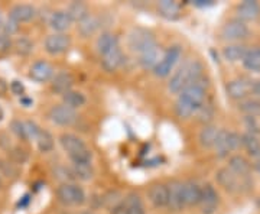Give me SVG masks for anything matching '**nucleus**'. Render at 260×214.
Listing matches in <instances>:
<instances>
[{
  "mask_svg": "<svg viewBox=\"0 0 260 214\" xmlns=\"http://www.w3.org/2000/svg\"><path fill=\"white\" fill-rule=\"evenodd\" d=\"M243 66L249 71L259 73L260 71V47H253L247 49L246 55L242 59Z\"/></svg>",
  "mask_w": 260,
  "mask_h": 214,
  "instance_id": "c85d7f7f",
  "label": "nucleus"
},
{
  "mask_svg": "<svg viewBox=\"0 0 260 214\" xmlns=\"http://www.w3.org/2000/svg\"><path fill=\"white\" fill-rule=\"evenodd\" d=\"M3 117H5V112H3V109H2V106H0V121L3 120Z\"/></svg>",
  "mask_w": 260,
  "mask_h": 214,
  "instance_id": "6e6d98bb",
  "label": "nucleus"
},
{
  "mask_svg": "<svg viewBox=\"0 0 260 214\" xmlns=\"http://www.w3.org/2000/svg\"><path fill=\"white\" fill-rule=\"evenodd\" d=\"M56 198L64 205H81L85 201V193L77 184L64 182L56 188Z\"/></svg>",
  "mask_w": 260,
  "mask_h": 214,
  "instance_id": "423d86ee",
  "label": "nucleus"
},
{
  "mask_svg": "<svg viewBox=\"0 0 260 214\" xmlns=\"http://www.w3.org/2000/svg\"><path fill=\"white\" fill-rule=\"evenodd\" d=\"M250 30L249 26L239 20V19H233L229 20L225 25H223V28L220 30V37L224 41H229V42H237V41H243L249 37Z\"/></svg>",
  "mask_w": 260,
  "mask_h": 214,
  "instance_id": "6e6552de",
  "label": "nucleus"
},
{
  "mask_svg": "<svg viewBox=\"0 0 260 214\" xmlns=\"http://www.w3.org/2000/svg\"><path fill=\"white\" fill-rule=\"evenodd\" d=\"M195 6H201V8H204V6H211L213 5V2H204V0H198V2H194Z\"/></svg>",
  "mask_w": 260,
  "mask_h": 214,
  "instance_id": "864d4df0",
  "label": "nucleus"
},
{
  "mask_svg": "<svg viewBox=\"0 0 260 214\" xmlns=\"http://www.w3.org/2000/svg\"><path fill=\"white\" fill-rule=\"evenodd\" d=\"M2 187H3V182H2V178H0V190H2Z\"/></svg>",
  "mask_w": 260,
  "mask_h": 214,
  "instance_id": "13d9d810",
  "label": "nucleus"
},
{
  "mask_svg": "<svg viewBox=\"0 0 260 214\" xmlns=\"http://www.w3.org/2000/svg\"><path fill=\"white\" fill-rule=\"evenodd\" d=\"M207 87H208V80L203 75L197 83L188 85L185 90L179 93L175 103V113L178 117L189 119L191 116H194L197 110L207 100Z\"/></svg>",
  "mask_w": 260,
  "mask_h": 214,
  "instance_id": "f257e3e1",
  "label": "nucleus"
},
{
  "mask_svg": "<svg viewBox=\"0 0 260 214\" xmlns=\"http://www.w3.org/2000/svg\"><path fill=\"white\" fill-rule=\"evenodd\" d=\"M29 203H30V197H29L28 194H26V196L22 198V201H19L18 205H19V207H20V208H23V207H26V205H28Z\"/></svg>",
  "mask_w": 260,
  "mask_h": 214,
  "instance_id": "3c124183",
  "label": "nucleus"
},
{
  "mask_svg": "<svg viewBox=\"0 0 260 214\" xmlns=\"http://www.w3.org/2000/svg\"><path fill=\"white\" fill-rule=\"evenodd\" d=\"M215 179H217L218 186L223 187L225 191H229L232 194H237V193H242L246 190H250L251 184H253L250 181V177H239L229 167L220 168L215 172Z\"/></svg>",
  "mask_w": 260,
  "mask_h": 214,
  "instance_id": "20e7f679",
  "label": "nucleus"
},
{
  "mask_svg": "<svg viewBox=\"0 0 260 214\" xmlns=\"http://www.w3.org/2000/svg\"><path fill=\"white\" fill-rule=\"evenodd\" d=\"M3 15H2V12H0V29H2V26H3Z\"/></svg>",
  "mask_w": 260,
  "mask_h": 214,
  "instance_id": "4d7b16f0",
  "label": "nucleus"
},
{
  "mask_svg": "<svg viewBox=\"0 0 260 214\" xmlns=\"http://www.w3.org/2000/svg\"><path fill=\"white\" fill-rule=\"evenodd\" d=\"M127 45L133 52L140 54V52L146 51L148 48L156 45V39H155V35L149 29L135 28L129 34Z\"/></svg>",
  "mask_w": 260,
  "mask_h": 214,
  "instance_id": "39448f33",
  "label": "nucleus"
},
{
  "mask_svg": "<svg viewBox=\"0 0 260 214\" xmlns=\"http://www.w3.org/2000/svg\"><path fill=\"white\" fill-rule=\"evenodd\" d=\"M239 20L246 22V20H256L260 16V5L254 0H246L237 5L236 8Z\"/></svg>",
  "mask_w": 260,
  "mask_h": 214,
  "instance_id": "a211bd4d",
  "label": "nucleus"
},
{
  "mask_svg": "<svg viewBox=\"0 0 260 214\" xmlns=\"http://www.w3.org/2000/svg\"><path fill=\"white\" fill-rule=\"evenodd\" d=\"M0 171L5 177L8 178H15L18 175V169L15 167V164H10L5 159H0Z\"/></svg>",
  "mask_w": 260,
  "mask_h": 214,
  "instance_id": "79ce46f5",
  "label": "nucleus"
},
{
  "mask_svg": "<svg viewBox=\"0 0 260 214\" xmlns=\"http://www.w3.org/2000/svg\"><path fill=\"white\" fill-rule=\"evenodd\" d=\"M44 48L49 55H62L71 48V38L67 34H52L47 37Z\"/></svg>",
  "mask_w": 260,
  "mask_h": 214,
  "instance_id": "9d476101",
  "label": "nucleus"
},
{
  "mask_svg": "<svg viewBox=\"0 0 260 214\" xmlns=\"http://www.w3.org/2000/svg\"><path fill=\"white\" fill-rule=\"evenodd\" d=\"M220 129L214 125H205L204 128L201 129L200 135H198V140L201 143L203 148H214L215 139L218 136Z\"/></svg>",
  "mask_w": 260,
  "mask_h": 214,
  "instance_id": "cd10ccee",
  "label": "nucleus"
},
{
  "mask_svg": "<svg viewBox=\"0 0 260 214\" xmlns=\"http://www.w3.org/2000/svg\"><path fill=\"white\" fill-rule=\"evenodd\" d=\"M201 200V187L195 181L184 182V203L185 207H195L200 204Z\"/></svg>",
  "mask_w": 260,
  "mask_h": 214,
  "instance_id": "393cba45",
  "label": "nucleus"
},
{
  "mask_svg": "<svg viewBox=\"0 0 260 214\" xmlns=\"http://www.w3.org/2000/svg\"><path fill=\"white\" fill-rule=\"evenodd\" d=\"M28 152H26V149L20 148V146H13V148L9 150V158L12 162H15V164H25L26 161H28Z\"/></svg>",
  "mask_w": 260,
  "mask_h": 214,
  "instance_id": "58836bf2",
  "label": "nucleus"
},
{
  "mask_svg": "<svg viewBox=\"0 0 260 214\" xmlns=\"http://www.w3.org/2000/svg\"><path fill=\"white\" fill-rule=\"evenodd\" d=\"M251 94L259 96L260 97V80L259 81H256V83H253V87H251Z\"/></svg>",
  "mask_w": 260,
  "mask_h": 214,
  "instance_id": "8fccbe9b",
  "label": "nucleus"
},
{
  "mask_svg": "<svg viewBox=\"0 0 260 214\" xmlns=\"http://www.w3.org/2000/svg\"><path fill=\"white\" fill-rule=\"evenodd\" d=\"M73 85H74V77L67 71H61V73L54 75L51 88L54 93L64 96L65 93H68L73 88Z\"/></svg>",
  "mask_w": 260,
  "mask_h": 214,
  "instance_id": "aec40b11",
  "label": "nucleus"
},
{
  "mask_svg": "<svg viewBox=\"0 0 260 214\" xmlns=\"http://www.w3.org/2000/svg\"><path fill=\"white\" fill-rule=\"evenodd\" d=\"M242 145L251 158L260 159V140L257 139V136L251 133H244L242 135Z\"/></svg>",
  "mask_w": 260,
  "mask_h": 214,
  "instance_id": "7c9ffc66",
  "label": "nucleus"
},
{
  "mask_svg": "<svg viewBox=\"0 0 260 214\" xmlns=\"http://www.w3.org/2000/svg\"><path fill=\"white\" fill-rule=\"evenodd\" d=\"M59 143L68 154L73 164H91V149L85 145L81 138H78L74 133H62L59 136Z\"/></svg>",
  "mask_w": 260,
  "mask_h": 214,
  "instance_id": "7ed1b4c3",
  "label": "nucleus"
},
{
  "mask_svg": "<svg viewBox=\"0 0 260 214\" xmlns=\"http://www.w3.org/2000/svg\"><path fill=\"white\" fill-rule=\"evenodd\" d=\"M12 48L16 51L18 55L26 56L29 55V54H32V51H34V42H32L29 38L20 37L13 41V47Z\"/></svg>",
  "mask_w": 260,
  "mask_h": 214,
  "instance_id": "f704fd0d",
  "label": "nucleus"
},
{
  "mask_svg": "<svg viewBox=\"0 0 260 214\" xmlns=\"http://www.w3.org/2000/svg\"><path fill=\"white\" fill-rule=\"evenodd\" d=\"M218 203H220L218 193L211 184H205L204 187H201V200L198 204L201 207V213L214 214L218 207Z\"/></svg>",
  "mask_w": 260,
  "mask_h": 214,
  "instance_id": "4468645a",
  "label": "nucleus"
},
{
  "mask_svg": "<svg viewBox=\"0 0 260 214\" xmlns=\"http://www.w3.org/2000/svg\"><path fill=\"white\" fill-rule=\"evenodd\" d=\"M23 123H25L26 132H28L29 139H30V138H32V139H37V136L39 135V132H41V128L38 126L35 121H32V120L23 121Z\"/></svg>",
  "mask_w": 260,
  "mask_h": 214,
  "instance_id": "49530a36",
  "label": "nucleus"
},
{
  "mask_svg": "<svg viewBox=\"0 0 260 214\" xmlns=\"http://www.w3.org/2000/svg\"><path fill=\"white\" fill-rule=\"evenodd\" d=\"M149 201L156 208H165L168 207V186L167 184H153L150 186L148 191Z\"/></svg>",
  "mask_w": 260,
  "mask_h": 214,
  "instance_id": "f3484780",
  "label": "nucleus"
},
{
  "mask_svg": "<svg viewBox=\"0 0 260 214\" xmlns=\"http://www.w3.org/2000/svg\"><path fill=\"white\" fill-rule=\"evenodd\" d=\"M184 203V182L174 179L168 184V208L174 213L182 211Z\"/></svg>",
  "mask_w": 260,
  "mask_h": 214,
  "instance_id": "9b49d317",
  "label": "nucleus"
},
{
  "mask_svg": "<svg viewBox=\"0 0 260 214\" xmlns=\"http://www.w3.org/2000/svg\"><path fill=\"white\" fill-rule=\"evenodd\" d=\"M121 200H123V197L120 196V193L119 191H110V193H107L106 196L102 198V203L106 207H109V208H114L117 204H120Z\"/></svg>",
  "mask_w": 260,
  "mask_h": 214,
  "instance_id": "ea45409f",
  "label": "nucleus"
},
{
  "mask_svg": "<svg viewBox=\"0 0 260 214\" xmlns=\"http://www.w3.org/2000/svg\"><path fill=\"white\" fill-rule=\"evenodd\" d=\"M195 116H197V119H198V121H201V123H204L205 125H210L211 123V120H213L214 117V107L211 103H207V100H205V103L197 110V113H195Z\"/></svg>",
  "mask_w": 260,
  "mask_h": 214,
  "instance_id": "e433bc0d",
  "label": "nucleus"
},
{
  "mask_svg": "<svg viewBox=\"0 0 260 214\" xmlns=\"http://www.w3.org/2000/svg\"><path fill=\"white\" fill-rule=\"evenodd\" d=\"M35 140H37L38 149H39L41 152H44V154L51 152V150L54 149V138H52V135L48 131L41 129V132H39V135H38Z\"/></svg>",
  "mask_w": 260,
  "mask_h": 214,
  "instance_id": "72a5a7b5",
  "label": "nucleus"
},
{
  "mask_svg": "<svg viewBox=\"0 0 260 214\" xmlns=\"http://www.w3.org/2000/svg\"><path fill=\"white\" fill-rule=\"evenodd\" d=\"M126 61V56L123 54V51L119 48H114L113 51H110L109 54L103 55L102 66L106 71L113 73V71H117Z\"/></svg>",
  "mask_w": 260,
  "mask_h": 214,
  "instance_id": "6ab92c4d",
  "label": "nucleus"
},
{
  "mask_svg": "<svg viewBox=\"0 0 260 214\" xmlns=\"http://www.w3.org/2000/svg\"><path fill=\"white\" fill-rule=\"evenodd\" d=\"M182 55V49L181 47H171L167 52L162 55L160 61L158 63V66L153 68V74L159 77V78H165L171 74V71L174 70V67L179 61V58Z\"/></svg>",
  "mask_w": 260,
  "mask_h": 214,
  "instance_id": "0eeeda50",
  "label": "nucleus"
},
{
  "mask_svg": "<svg viewBox=\"0 0 260 214\" xmlns=\"http://www.w3.org/2000/svg\"><path fill=\"white\" fill-rule=\"evenodd\" d=\"M87 102L85 96L81 91H74V90H70L68 93H65L62 96V104L68 106L70 109H78V107H83L84 104Z\"/></svg>",
  "mask_w": 260,
  "mask_h": 214,
  "instance_id": "473e14b6",
  "label": "nucleus"
},
{
  "mask_svg": "<svg viewBox=\"0 0 260 214\" xmlns=\"http://www.w3.org/2000/svg\"><path fill=\"white\" fill-rule=\"evenodd\" d=\"M10 91L15 94V96L22 97L25 94V85L20 83V81H18V80H15V81L10 83Z\"/></svg>",
  "mask_w": 260,
  "mask_h": 214,
  "instance_id": "de8ad7c7",
  "label": "nucleus"
},
{
  "mask_svg": "<svg viewBox=\"0 0 260 214\" xmlns=\"http://www.w3.org/2000/svg\"><path fill=\"white\" fill-rule=\"evenodd\" d=\"M6 91H8V83L3 78H0V97H3Z\"/></svg>",
  "mask_w": 260,
  "mask_h": 214,
  "instance_id": "09e8293b",
  "label": "nucleus"
},
{
  "mask_svg": "<svg viewBox=\"0 0 260 214\" xmlns=\"http://www.w3.org/2000/svg\"><path fill=\"white\" fill-rule=\"evenodd\" d=\"M229 168L232 169L236 175L242 178L250 177L251 174V164L242 155H233L229 159Z\"/></svg>",
  "mask_w": 260,
  "mask_h": 214,
  "instance_id": "b1692460",
  "label": "nucleus"
},
{
  "mask_svg": "<svg viewBox=\"0 0 260 214\" xmlns=\"http://www.w3.org/2000/svg\"><path fill=\"white\" fill-rule=\"evenodd\" d=\"M240 110L246 113L247 116H259L260 114V102L257 100H243L240 103Z\"/></svg>",
  "mask_w": 260,
  "mask_h": 214,
  "instance_id": "4c0bfd02",
  "label": "nucleus"
},
{
  "mask_svg": "<svg viewBox=\"0 0 260 214\" xmlns=\"http://www.w3.org/2000/svg\"><path fill=\"white\" fill-rule=\"evenodd\" d=\"M251 87H253V81L250 83L247 78H236V80H232V81L227 83L225 91L233 100L243 102L251 93Z\"/></svg>",
  "mask_w": 260,
  "mask_h": 214,
  "instance_id": "ddd939ff",
  "label": "nucleus"
},
{
  "mask_svg": "<svg viewBox=\"0 0 260 214\" xmlns=\"http://www.w3.org/2000/svg\"><path fill=\"white\" fill-rule=\"evenodd\" d=\"M73 175L74 178H78V179H83V181H88L91 179L94 175L93 168L90 164H73Z\"/></svg>",
  "mask_w": 260,
  "mask_h": 214,
  "instance_id": "c9c22d12",
  "label": "nucleus"
},
{
  "mask_svg": "<svg viewBox=\"0 0 260 214\" xmlns=\"http://www.w3.org/2000/svg\"><path fill=\"white\" fill-rule=\"evenodd\" d=\"M73 20L67 10H56L49 18V26L55 30V34H64L65 30L71 28Z\"/></svg>",
  "mask_w": 260,
  "mask_h": 214,
  "instance_id": "4be33fe9",
  "label": "nucleus"
},
{
  "mask_svg": "<svg viewBox=\"0 0 260 214\" xmlns=\"http://www.w3.org/2000/svg\"><path fill=\"white\" fill-rule=\"evenodd\" d=\"M49 119L58 126H71L77 121L78 114L65 104H56L49 110Z\"/></svg>",
  "mask_w": 260,
  "mask_h": 214,
  "instance_id": "f8f14e48",
  "label": "nucleus"
},
{
  "mask_svg": "<svg viewBox=\"0 0 260 214\" xmlns=\"http://www.w3.org/2000/svg\"><path fill=\"white\" fill-rule=\"evenodd\" d=\"M37 16V9L32 6V5H26V3H22V5H16L13 6L10 10V16L15 22L22 23V22H29Z\"/></svg>",
  "mask_w": 260,
  "mask_h": 214,
  "instance_id": "5701e85b",
  "label": "nucleus"
},
{
  "mask_svg": "<svg viewBox=\"0 0 260 214\" xmlns=\"http://www.w3.org/2000/svg\"><path fill=\"white\" fill-rule=\"evenodd\" d=\"M100 25H102L100 19L97 18V16L90 15V16H87L84 20H81L78 23V32H80V35L83 38L93 37L94 34L100 29Z\"/></svg>",
  "mask_w": 260,
  "mask_h": 214,
  "instance_id": "bb28decb",
  "label": "nucleus"
},
{
  "mask_svg": "<svg viewBox=\"0 0 260 214\" xmlns=\"http://www.w3.org/2000/svg\"><path fill=\"white\" fill-rule=\"evenodd\" d=\"M28 75L32 81L42 84L52 80L54 75H55V71H54V67L51 66L48 61H37L29 68Z\"/></svg>",
  "mask_w": 260,
  "mask_h": 214,
  "instance_id": "2eb2a0df",
  "label": "nucleus"
},
{
  "mask_svg": "<svg viewBox=\"0 0 260 214\" xmlns=\"http://www.w3.org/2000/svg\"><path fill=\"white\" fill-rule=\"evenodd\" d=\"M156 9L159 15L168 20H175L182 15V6L174 0H160Z\"/></svg>",
  "mask_w": 260,
  "mask_h": 214,
  "instance_id": "412c9836",
  "label": "nucleus"
},
{
  "mask_svg": "<svg viewBox=\"0 0 260 214\" xmlns=\"http://www.w3.org/2000/svg\"><path fill=\"white\" fill-rule=\"evenodd\" d=\"M143 201L136 193H130L112 210V214H145Z\"/></svg>",
  "mask_w": 260,
  "mask_h": 214,
  "instance_id": "1a4fd4ad",
  "label": "nucleus"
},
{
  "mask_svg": "<svg viewBox=\"0 0 260 214\" xmlns=\"http://www.w3.org/2000/svg\"><path fill=\"white\" fill-rule=\"evenodd\" d=\"M19 29V23L18 22H15L13 19L9 18L6 22H3V26L0 29V32L2 34H5V35H8V37H12V35H15L16 32H18Z\"/></svg>",
  "mask_w": 260,
  "mask_h": 214,
  "instance_id": "37998d69",
  "label": "nucleus"
},
{
  "mask_svg": "<svg viewBox=\"0 0 260 214\" xmlns=\"http://www.w3.org/2000/svg\"><path fill=\"white\" fill-rule=\"evenodd\" d=\"M67 13L70 15V18L73 22H81L87 16H90V10H88V6L83 3V2H73L68 9H67Z\"/></svg>",
  "mask_w": 260,
  "mask_h": 214,
  "instance_id": "c756f323",
  "label": "nucleus"
},
{
  "mask_svg": "<svg viewBox=\"0 0 260 214\" xmlns=\"http://www.w3.org/2000/svg\"><path fill=\"white\" fill-rule=\"evenodd\" d=\"M12 47H13V41H12V38L0 32V54H6V52H9L10 49H12Z\"/></svg>",
  "mask_w": 260,
  "mask_h": 214,
  "instance_id": "a18cd8bd",
  "label": "nucleus"
},
{
  "mask_svg": "<svg viewBox=\"0 0 260 214\" xmlns=\"http://www.w3.org/2000/svg\"><path fill=\"white\" fill-rule=\"evenodd\" d=\"M10 129L12 132L18 136L20 140H28V132H26V128H25V123L20 120H13L10 123Z\"/></svg>",
  "mask_w": 260,
  "mask_h": 214,
  "instance_id": "a19ab883",
  "label": "nucleus"
},
{
  "mask_svg": "<svg viewBox=\"0 0 260 214\" xmlns=\"http://www.w3.org/2000/svg\"><path fill=\"white\" fill-rule=\"evenodd\" d=\"M119 38L116 37L112 32H104L102 34L99 39H97V51L100 55H106L110 51H113L114 48H119Z\"/></svg>",
  "mask_w": 260,
  "mask_h": 214,
  "instance_id": "a878e982",
  "label": "nucleus"
},
{
  "mask_svg": "<svg viewBox=\"0 0 260 214\" xmlns=\"http://www.w3.org/2000/svg\"><path fill=\"white\" fill-rule=\"evenodd\" d=\"M227 143H229L230 152L239 149L242 146V135H239V133H236V132L229 131V135H227Z\"/></svg>",
  "mask_w": 260,
  "mask_h": 214,
  "instance_id": "c03bdc74",
  "label": "nucleus"
},
{
  "mask_svg": "<svg viewBox=\"0 0 260 214\" xmlns=\"http://www.w3.org/2000/svg\"><path fill=\"white\" fill-rule=\"evenodd\" d=\"M204 75V67L200 61H186L182 67H179L177 71L172 74L168 88L174 94H179L182 90H185L188 85L197 83Z\"/></svg>",
  "mask_w": 260,
  "mask_h": 214,
  "instance_id": "f03ea898",
  "label": "nucleus"
},
{
  "mask_svg": "<svg viewBox=\"0 0 260 214\" xmlns=\"http://www.w3.org/2000/svg\"><path fill=\"white\" fill-rule=\"evenodd\" d=\"M247 52V48L242 45V44H232V45H227L223 49V56L230 61V63H237V61H242L244 55Z\"/></svg>",
  "mask_w": 260,
  "mask_h": 214,
  "instance_id": "2f4dec72",
  "label": "nucleus"
},
{
  "mask_svg": "<svg viewBox=\"0 0 260 214\" xmlns=\"http://www.w3.org/2000/svg\"><path fill=\"white\" fill-rule=\"evenodd\" d=\"M251 169H254L256 172H259L260 174V159H256V161H254V164L251 165Z\"/></svg>",
  "mask_w": 260,
  "mask_h": 214,
  "instance_id": "5fc2aeb1",
  "label": "nucleus"
},
{
  "mask_svg": "<svg viewBox=\"0 0 260 214\" xmlns=\"http://www.w3.org/2000/svg\"><path fill=\"white\" fill-rule=\"evenodd\" d=\"M20 103L25 106V107H29V106H32V99H29V97H25V96H22L20 97Z\"/></svg>",
  "mask_w": 260,
  "mask_h": 214,
  "instance_id": "603ef678",
  "label": "nucleus"
},
{
  "mask_svg": "<svg viewBox=\"0 0 260 214\" xmlns=\"http://www.w3.org/2000/svg\"><path fill=\"white\" fill-rule=\"evenodd\" d=\"M162 49L159 47L158 44L156 45H153V47L148 48L146 51H143V52H140L139 54V66L143 68V70H152L153 71V68L158 66V63L160 61V58H162Z\"/></svg>",
  "mask_w": 260,
  "mask_h": 214,
  "instance_id": "dca6fc26",
  "label": "nucleus"
}]
</instances>
